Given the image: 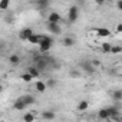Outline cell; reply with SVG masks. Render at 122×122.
<instances>
[{"label": "cell", "mask_w": 122, "mask_h": 122, "mask_svg": "<svg viewBox=\"0 0 122 122\" xmlns=\"http://www.w3.org/2000/svg\"><path fill=\"white\" fill-rule=\"evenodd\" d=\"M52 46H53V39L50 36H47V35H43V39L39 43V50L42 53H46V52H49L52 49Z\"/></svg>", "instance_id": "cell-1"}, {"label": "cell", "mask_w": 122, "mask_h": 122, "mask_svg": "<svg viewBox=\"0 0 122 122\" xmlns=\"http://www.w3.org/2000/svg\"><path fill=\"white\" fill-rule=\"evenodd\" d=\"M50 56H40V57H35V62H36V69L39 71V72H42V71H45L46 68H47V65L52 62V59H49Z\"/></svg>", "instance_id": "cell-2"}, {"label": "cell", "mask_w": 122, "mask_h": 122, "mask_svg": "<svg viewBox=\"0 0 122 122\" xmlns=\"http://www.w3.org/2000/svg\"><path fill=\"white\" fill-rule=\"evenodd\" d=\"M78 17H79V9H78V6H71L69 10H68V22L73 23V22L78 20Z\"/></svg>", "instance_id": "cell-3"}, {"label": "cell", "mask_w": 122, "mask_h": 122, "mask_svg": "<svg viewBox=\"0 0 122 122\" xmlns=\"http://www.w3.org/2000/svg\"><path fill=\"white\" fill-rule=\"evenodd\" d=\"M106 111H108V113H109V119H112V118H115V119H119V115H121V111H119V108L118 106H108L106 108Z\"/></svg>", "instance_id": "cell-4"}, {"label": "cell", "mask_w": 122, "mask_h": 122, "mask_svg": "<svg viewBox=\"0 0 122 122\" xmlns=\"http://www.w3.org/2000/svg\"><path fill=\"white\" fill-rule=\"evenodd\" d=\"M60 20H62V16H60L57 12H50L49 16H47V23H60Z\"/></svg>", "instance_id": "cell-5"}, {"label": "cell", "mask_w": 122, "mask_h": 122, "mask_svg": "<svg viewBox=\"0 0 122 122\" xmlns=\"http://www.w3.org/2000/svg\"><path fill=\"white\" fill-rule=\"evenodd\" d=\"M47 30L52 35H60L62 33V27H60L57 23H47Z\"/></svg>", "instance_id": "cell-6"}, {"label": "cell", "mask_w": 122, "mask_h": 122, "mask_svg": "<svg viewBox=\"0 0 122 122\" xmlns=\"http://www.w3.org/2000/svg\"><path fill=\"white\" fill-rule=\"evenodd\" d=\"M33 35V30H32V27H25V29H22L20 30V33H19V37L22 39V40H27L30 36Z\"/></svg>", "instance_id": "cell-7"}, {"label": "cell", "mask_w": 122, "mask_h": 122, "mask_svg": "<svg viewBox=\"0 0 122 122\" xmlns=\"http://www.w3.org/2000/svg\"><path fill=\"white\" fill-rule=\"evenodd\" d=\"M95 33H96L98 36H101V37H108V36H111V30L106 29V27H98V29H95Z\"/></svg>", "instance_id": "cell-8"}, {"label": "cell", "mask_w": 122, "mask_h": 122, "mask_svg": "<svg viewBox=\"0 0 122 122\" xmlns=\"http://www.w3.org/2000/svg\"><path fill=\"white\" fill-rule=\"evenodd\" d=\"M35 89H36L37 92H40V93H45L46 89H47V86H46L45 81H36V83H35Z\"/></svg>", "instance_id": "cell-9"}, {"label": "cell", "mask_w": 122, "mask_h": 122, "mask_svg": "<svg viewBox=\"0 0 122 122\" xmlns=\"http://www.w3.org/2000/svg\"><path fill=\"white\" fill-rule=\"evenodd\" d=\"M7 59H9V63H10V65H13V66L19 65V63H20V60H22V59H20V56H19L17 53H12Z\"/></svg>", "instance_id": "cell-10"}, {"label": "cell", "mask_w": 122, "mask_h": 122, "mask_svg": "<svg viewBox=\"0 0 122 122\" xmlns=\"http://www.w3.org/2000/svg\"><path fill=\"white\" fill-rule=\"evenodd\" d=\"M42 39H43V35H35V33H33V35L27 39V42L32 43V45H39Z\"/></svg>", "instance_id": "cell-11"}, {"label": "cell", "mask_w": 122, "mask_h": 122, "mask_svg": "<svg viewBox=\"0 0 122 122\" xmlns=\"http://www.w3.org/2000/svg\"><path fill=\"white\" fill-rule=\"evenodd\" d=\"M81 68H82L85 72H88V73H95V71H96V69L91 65V62H82V63H81Z\"/></svg>", "instance_id": "cell-12"}, {"label": "cell", "mask_w": 122, "mask_h": 122, "mask_svg": "<svg viewBox=\"0 0 122 122\" xmlns=\"http://www.w3.org/2000/svg\"><path fill=\"white\" fill-rule=\"evenodd\" d=\"M20 99H22V102H23L26 106L35 103V96H32V95H23V96H20Z\"/></svg>", "instance_id": "cell-13"}, {"label": "cell", "mask_w": 122, "mask_h": 122, "mask_svg": "<svg viewBox=\"0 0 122 122\" xmlns=\"http://www.w3.org/2000/svg\"><path fill=\"white\" fill-rule=\"evenodd\" d=\"M42 118L46 119V121H53L56 118V113L53 111H43L42 112Z\"/></svg>", "instance_id": "cell-14"}, {"label": "cell", "mask_w": 122, "mask_h": 122, "mask_svg": "<svg viewBox=\"0 0 122 122\" xmlns=\"http://www.w3.org/2000/svg\"><path fill=\"white\" fill-rule=\"evenodd\" d=\"M26 73H29V75H30V76H32L33 79H35V78H39V76H40V72H39V71H37V69H36L35 66H29V68L26 69Z\"/></svg>", "instance_id": "cell-15"}, {"label": "cell", "mask_w": 122, "mask_h": 122, "mask_svg": "<svg viewBox=\"0 0 122 122\" xmlns=\"http://www.w3.org/2000/svg\"><path fill=\"white\" fill-rule=\"evenodd\" d=\"M13 109H16V111H23V109H26V105L22 102V99L19 98V99H16L15 102H13Z\"/></svg>", "instance_id": "cell-16"}, {"label": "cell", "mask_w": 122, "mask_h": 122, "mask_svg": "<svg viewBox=\"0 0 122 122\" xmlns=\"http://www.w3.org/2000/svg\"><path fill=\"white\" fill-rule=\"evenodd\" d=\"M88 108H89V102L88 101H81L78 103V111L79 112H85V111H88Z\"/></svg>", "instance_id": "cell-17"}, {"label": "cell", "mask_w": 122, "mask_h": 122, "mask_svg": "<svg viewBox=\"0 0 122 122\" xmlns=\"http://www.w3.org/2000/svg\"><path fill=\"white\" fill-rule=\"evenodd\" d=\"M62 43H63V45H65L66 47H72V46L75 45V40H73L72 37H69V36H66V37L63 39V42H62Z\"/></svg>", "instance_id": "cell-18"}, {"label": "cell", "mask_w": 122, "mask_h": 122, "mask_svg": "<svg viewBox=\"0 0 122 122\" xmlns=\"http://www.w3.org/2000/svg\"><path fill=\"white\" fill-rule=\"evenodd\" d=\"M112 98H113V99H115L116 102L122 101V91H119V89L113 91V92H112Z\"/></svg>", "instance_id": "cell-19"}, {"label": "cell", "mask_w": 122, "mask_h": 122, "mask_svg": "<svg viewBox=\"0 0 122 122\" xmlns=\"http://www.w3.org/2000/svg\"><path fill=\"white\" fill-rule=\"evenodd\" d=\"M98 118H99V119H109V113H108L106 108H103V109H101V111H99Z\"/></svg>", "instance_id": "cell-20"}, {"label": "cell", "mask_w": 122, "mask_h": 122, "mask_svg": "<svg viewBox=\"0 0 122 122\" xmlns=\"http://www.w3.org/2000/svg\"><path fill=\"white\" fill-rule=\"evenodd\" d=\"M23 122H35V115L32 112H27L23 115Z\"/></svg>", "instance_id": "cell-21"}, {"label": "cell", "mask_w": 122, "mask_h": 122, "mask_svg": "<svg viewBox=\"0 0 122 122\" xmlns=\"http://www.w3.org/2000/svg\"><path fill=\"white\" fill-rule=\"evenodd\" d=\"M36 6H37L39 9H46V7L49 6V2H46V0H37V2H36Z\"/></svg>", "instance_id": "cell-22"}, {"label": "cell", "mask_w": 122, "mask_h": 122, "mask_svg": "<svg viewBox=\"0 0 122 122\" xmlns=\"http://www.w3.org/2000/svg\"><path fill=\"white\" fill-rule=\"evenodd\" d=\"M111 47H112V45L108 43V42H103V43L101 45V49H102L105 53H109V52H111Z\"/></svg>", "instance_id": "cell-23"}, {"label": "cell", "mask_w": 122, "mask_h": 122, "mask_svg": "<svg viewBox=\"0 0 122 122\" xmlns=\"http://www.w3.org/2000/svg\"><path fill=\"white\" fill-rule=\"evenodd\" d=\"M20 79H22L23 82H26V83H29V82H32V81H33V78H32L29 73H26V72L20 75Z\"/></svg>", "instance_id": "cell-24"}, {"label": "cell", "mask_w": 122, "mask_h": 122, "mask_svg": "<svg viewBox=\"0 0 122 122\" xmlns=\"http://www.w3.org/2000/svg\"><path fill=\"white\" fill-rule=\"evenodd\" d=\"M9 7H10L9 0H2V2H0V10H7Z\"/></svg>", "instance_id": "cell-25"}, {"label": "cell", "mask_w": 122, "mask_h": 122, "mask_svg": "<svg viewBox=\"0 0 122 122\" xmlns=\"http://www.w3.org/2000/svg\"><path fill=\"white\" fill-rule=\"evenodd\" d=\"M121 52H122V47H121V46H112L109 53H112V55H118V53H121Z\"/></svg>", "instance_id": "cell-26"}, {"label": "cell", "mask_w": 122, "mask_h": 122, "mask_svg": "<svg viewBox=\"0 0 122 122\" xmlns=\"http://www.w3.org/2000/svg\"><path fill=\"white\" fill-rule=\"evenodd\" d=\"M46 86H50V88H55L56 86V81L55 79H47V82H45Z\"/></svg>", "instance_id": "cell-27"}, {"label": "cell", "mask_w": 122, "mask_h": 122, "mask_svg": "<svg viewBox=\"0 0 122 122\" xmlns=\"http://www.w3.org/2000/svg\"><path fill=\"white\" fill-rule=\"evenodd\" d=\"M71 76L72 78H78L79 76V72L78 71H71Z\"/></svg>", "instance_id": "cell-28"}, {"label": "cell", "mask_w": 122, "mask_h": 122, "mask_svg": "<svg viewBox=\"0 0 122 122\" xmlns=\"http://www.w3.org/2000/svg\"><path fill=\"white\" fill-rule=\"evenodd\" d=\"M116 32H118V33L122 32V23H118V26H116Z\"/></svg>", "instance_id": "cell-29"}, {"label": "cell", "mask_w": 122, "mask_h": 122, "mask_svg": "<svg viewBox=\"0 0 122 122\" xmlns=\"http://www.w3.org/2000/svg\"><path fill=\"white\" fill-rule=\"evenodd\" d=\"M6 22L7 23H13V17L12 16H6Z\"/></svg>", "instance_id": "cell-30"}, {"label": "cell", "mask_w": 122, "mask_h": 122, "mask_svg": "<svg viewBox=\"0 0 122 122\" xmlns=\"http://www.w3.org/2000/svg\"><path fill=\"white\" fill-rule=\"evenodd\" d=\"M116 6H118V9H122V2H118Z\"/></svg>", "instance_id": "cell-31"}, {"label": "cell", "mask_w": 122, "mask_h": 122, "mask_svg": "<svg viewBox=\"0 0 122 122\" xmlns=\"http://www.w3.org/2000/svg\"><path fill=\"white\" fill-rule=\"evenodd\" d=\"M3 89H5V88H3V85H2V83H0V93H2V92H3Z\"/></svg>", "instance_id": "cell-32"}, {"label": "cell", "mask_w": 122, "mask_h": 122, "mask_svg": "<svg viewBox=\"0 0 122 122\" xmlns=\"http://www.w3.org/2000/svg\"><path fill=\"white\" fill-rule=\"evenodd\" d=\"M2 50H3V45H2V43H0V52H2Z\"/></svg>", "instance_id": "cell-33"}]
</instances>
